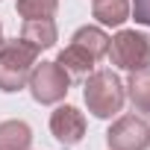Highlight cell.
<instances>
[{
  "instance_id": "cell-1",
  "label": "cell",
  "mask_w": 150,
  "mask_h": 150,
  "mask_svg": "<svg viewBox=\"0 0 150 150\" xmlns=\"http://www.w3.org/2000/svg\"><path fill=\"white\" fill-rule=\"evenodd\" d=\"M86 100L97 118H109L121 106V83L112 74H97L91 86H86Z\"/></svg>"
},
{
  "instance_id": "cell-2",
  "label": "cell",
  "mask_w": 150,
  "mask_h": 150,
  "mask_svg": "<svg viewBox=\"0 0 150 150\" xmlns=\"http://www.w3.org/2000/svg\"><path fill=\"white\" fill-rule=\"evenodd\" d=\"M112 56L121 68H141L150 59V38L135 33H121L112 44Z\"/></svg>"
},
{
  "instance_id": "cell-3",
  "label": "cell",
  "mask_w": 150,
  "mask_h": 150,
  "mask_svg": "<svg viewBox=\"0 0 150 150\" xmlns=\"http://www.w3.org/2000/svg\"><path fill=\"white\" fill-rule=\"evenodd\" d=\"M50 127H53V132H56V138H59L62 144H77V141L83 138V118H80V112L74 109V106L56 109Z\"/></svg>"
},
{
  "instance_id": "cell-4",
  "label": "cell",
  "mask_w": 150,
  "mask_h": 150,
  "mask_svg": "<svg viewBox=\"0 0 150 150\" xmlns=\"http://www.w3.org/2000/svg\"><path fill=\"white\" fill-rule=\"evenodd\" d=\"M35 83H44V86H47V88L38 94V100H53V97H59V94L65 91V86H68V77H62V74H56L50 65H44Z\"/></svg>"
},
{
  "instance_id": "cell-5",
  "label": "cell",
  "mask_w": 150,
  "mask_h": 150,
  "mask_svg": "<svg viewBox=\"0 0 150 150\" xmlns=\"http://www.w3.org/2000/svg\"><path fill=\"white\" fill-rule=\"evenodd\" d=\"M94 15H97L103 24H121V21L127 18V0H115V6H112V3H103V0H97Z\"/></svg>"
},
{
  "instance_id": "cell-6",
  "label": "cell",
  "mask_w": 150,
  "mask_h": 150,
  "mask_svg": "<svg viewBox=\"0 0 150 150\" xmlns=\"http://www.w3.org/2000/svg\"><path fill=\"white\" fill-rule=\"evenodd\" d=\"M132 100H138L144 109H150V71H144L138 80H132Z\"/></svg>"
}]
</instances>
